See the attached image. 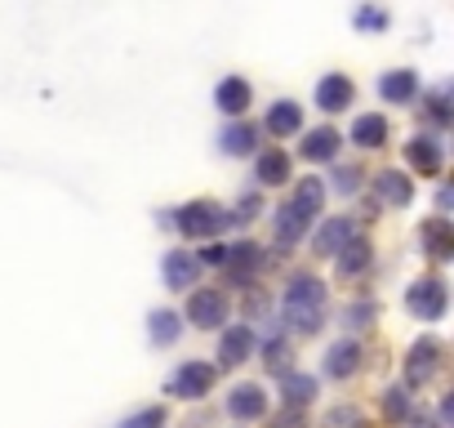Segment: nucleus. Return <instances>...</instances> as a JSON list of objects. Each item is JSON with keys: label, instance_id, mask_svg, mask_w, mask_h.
Returning a JSON list of instances; mask_svg holds the SVG:
<instances>
[{"label": "nucleus", "instance_id": "39448f33", "mask_svg": "<svg viewBox=\"0 0 454 428\" xmlns=\"http://www.w3.org/2000/svg\"><path fill=\"white\" fill-rule=\"evenodd\" d=\"M445 304H450V295H445V286H441L436 277H423V281H414V286L405 290V308H410L414 317H423V321H436V317L445 313Z\"/></svg>", "mask_w": 454, "mask_h": 428}, {"label": "nucleus", "instance_id": "2eb2a0df", "mask_svg": "<svg viewBox=\"0 0 454 428\" xmlns=\"http://www.w3.org/2000/svg\"><path fill=\"white\" fill-rule=\"evenodd\" d=\"M160 273H165V281H169L174 290H187V286H196L200 264H196L187 250H169V255H165V264H160Z\"/></svg>", "mask_w": 454, "mask_h": 428}, {"label": "nucleus", "instance_id": "9b49d317", "mask_svg": "<svg viewBox=\"0 0 454 428\" xmlns=\"http://www.w3.org/2000/svg\"><path fill=\"white\" fill-rule=\"evenodd\" d=\"M250 94H254V90H250L246 76H223L218 90H214V103H218L227 116H241V112L250 107Z\"/></svg>", "mask_w": 454, "mask_h": 428}, {"label": "nucleus", "instance_id": "cd10ccee", "mask_svg": "<svg viewBox=\"0 0 454 428\" xmlns=\"http://www.w3.org/2000/svg\"><path fill=\"white\" fill-rule=\"evenodd\" d=\"M325 428H370L365 415L356 406H330L325 410Z\"/></svg>", "mask_w": 454, "mask_h": 428}, {"label": "nucleus", "instance_id": "b1692460", "mask_svg": "<svg viewBox=\"0 0 454 428\" xmlns=\"http://www.w3.org/2000/svg\"><path fill=\"white\" fill-rule=\"evenodd\" d=\"M352 143H361V147H383V143H387V121H383V116H356V121H352Z\"/></svg>", "mask_w": 454, "mask_h": 428}, {"label": "nucleus", "instance_id": "f8f14e48", "mask_svg": "<svg viewBox=\"0 0 454 428\" xmlns=\"http://www.w3.org/2000/svg\"><path fill=\"white\" fill-rule=\"evenodd\" d=\"M352 81L348 76H339V72H330L321 85H317V107H325V112H343V107H352Z\"/></svg>", "mask_w": 454, "mask_h": 428}, {"label": "nucleus", "instance_id": "c85d7f7f", "mask_svg": "<svg viewBox=\"0 0 454 428\" xmlns=\"http://www.w3.org/2000/svg\"><path fill=\"white\" fill-rule=\"evenodd\" d=\"M290 357H294V353H290V344H286V339H268L263 361H268V370H272V375H281V370L290 375Z\"/></svg>", "mask_w": 454, "mask_h": 428}, {"label": "nucleus", "instance_id": "dca6fc26", "mask_svg": "<svg viewBox=\"0 0 454 428\" xmlns=\"http://www.w3.org/2000/svg\"><path fill=\"white\" fill-rule=\"evenodd\" d=\"M299 125H303V107H299V103H290V99L272 103V112H268V130H272L277 139L299 134Z\"/></svg>", "mask_w": 454, "mask_h": 428}, {"label": "nucleus", "instance_id": "4c0bfd02", "mask_svg": "<svg viewBox=\"0 0 454 428\" xmlns=\"http://www.w3.org/2000/svg\"><path fill=\"white\" fill-rule=\"evenodd\" d=\"M441 205H454V187H445V192H441Z\"/></svg>", "mask_w": 454, "mask_h": 428}, {"label": "nucleus", "instance_id": "393cba45", "mask_svg": "<svg viewBox=\"0 0 454 428\" xmlns=\"http://www.w3.org/2000/svg\"><path fill=\"white\" fill-rule=\"evenodd\" d=\"M259 183H268V187H277V183H286L290 178V156L281 152V147H272V152H263L259 156Z\"/></svg>", "mask_w": 454, "mask_h": 428}, {"label": "nucleus", "instance_id": "ddd939ff", "mask_svg": "<svg viewBox=\"0 0 454 428\" xmlns=\"http://www.w3.org/2000/svg\"><path fill=\"white\" fill-rule=\"evenodd\" d=\"M356 366H361V344L356 339H339L325 353V375L330 379H348V375H356Z\"/></svg>", "mask_w": 454, "mask_h": 428}, {"label": "nucleus", "instance_id": "bb28decb", "mask_svg": "<svg viewBox=\"0 0 454 428\" xmlns=\"http://www.w3.org/2000/svg\"><path fill=\"white\" fill-rule=\"evenodd\" d=\"M223 268H232L237 277H250L259 268V246H250V242L246 246H227V264Z\"/></svg>", "mask_w": 454, "mask_h": 428}, {"label": "nucleus", "instance_id": "f03ea898", "mask_svg": "<svg viewBox=\"0 0 454 428\" xmlns=\"http://www.w3.org/2000/svg\"><path fill=\"white\" fill-rule=\"evenodd\" d=\"M281 313L290 321V330L299 335H317L325 326V286L308 273H299L290 286H286V299H281Z\"/></svg>", "mask_w": 454, "mask_h": 428}, {"label": "nucleus", "instance_id": "6e6552de", "mask_svg": "<svg viewBox=\"0 0 454 428\" xmlns=\"http://www.w3.org/2000/svg\"><path fill=\"white\" fill-rule=\"evenodd\" d=\"M227 410H232V419H263L268 415V392L259 384H237L232 392H227Z\"/></svg>", "mask_w": 454, "mask_h": 428}, {"label": "nucleus", "instance_id": "aec40b11", "mask_svg": "<svg viewBox=\"0 0 454 428\" xmlns=\"http://www.w3.org/2000/svg\"><path fill=\"white\" fill-rule=\"evenodd\" d=\"M339 143H343L339 130H330V125H325V130H312V134L303 139V156H308V161H334V156H339Z\"/></svg>", "mask_w": 454, "mask_h": 428}, {"label": "nucleus", "instance_id": "7ed1b4c3", "mask_svg": "<svg viewBox=\"0 0 454 428\" xmlns=\"http://www.w3.org/2000/svg\"><path fill=\"white\" fill-rule=\"evenodd\" d=\"M174 224H178V233H183V237L214 242L227 224H232V214H227L223 205H214V201H192V205H183V210L174 214Z\"/></svg>", "mask_w": 454, "mask_h": 428}, {"label": "nucleus", "instance_id": "1a4fd4ad", "mask_svg": "<svg viewBox=\"0 0 454 428\" xmlns=\"http://www.w3.org/2000/svg\"><path fill=\"white\" fill-rule=\"evenodd\" d=\"M254 353V330L250 326H227L218 339V366H241Z\"/></svg>", "mask_w": 454, "mask_h": 428}, {"label": "nucleus", "instance_id": "7c9ffc66", "mask_svg": "<svg viewBox=\"0 0 454 428\" xmlns=\"http://www.w3.org/2000/svg\"><path fill=\"white\" fill-rule=\"evenodd\" d=\"M383 415H387V419H405V415H410V397H405V388H392V392L383 397Z\"/></svg>", "mask_w": 454, "mask_h": 428}, {"label": "nucleus", "instance_id": "f3484780", "mask_svg": "<svg viewBox=\"0 0 454 428\" xmlns=\"http://www.w3.org/2000/svg\"><path fill=\"white\" fill-rule=\"evenodd\" d=\"M374 187H379V196H383L387 205H410V196H414V183H410L401 170H383V174L374 178Z\"/></svg>", "mask_w": 454, "mask_h": 428}, {"label": "nucleus", "instance_id": "423d86ee", "mask_svg": "<svg viewBox=\"0 0 454 428\" xmlns=\"http://www.w3.org/2000/svg\"><path fill=\"white\" fill-rule=\"evenodd\" d=\"M214 388V366L209 361H183L174 375H169V392L183 397V401H196Z\"/></svg>", "mask_w": 454, "mask_h": 428}, {"label": "nucleus", "instance_id": "6ab92c4d", "mask_svg": "<svg viewBox=\"0 0 454 428\" xmlns=\"http://www.w3.org/2000/svg\"><path fill=\"white\" fill-rule=\"evenodd\" d=\"M218 143H223L227 156H250L254 143H259V130H254L250 121H246V125H227V130L218 134Z\"/></svg>", "mask_w": 454, "mask_h": 428}, {"label": "nucleus", "instance_id": "5701e85b", "mask_svg": "<svg viewBox=\"0 0 454 428\" xmlns=\"http://www.w3.org/2000/svg\"><path fill=\"white\" fill-rule=\"evenodd\" d=\"M334 259H339V273H343V277H356V273L370 268V242H365V237H352Z\"/></svg>", "mask_w": 454, "mask_h": 428}, {"label": "nucleus", "instance_id": "2f4dec72", "mask_svg": "<svg viewBox=\"0 0 454 428\" xmlns=\"http://www.w3.org/2000/svg\"><path fill=\"white\" fill-rule=\"evenodd\" d=\"M200 264H214V268H223V264H227V246H218V242H205V250H200Z\"/></svg>", "mask_w": 454, "mask_h": 428}, {"label": "nucleus", "instance_id": "4468645a", "mask_svg": "<svg viewBox=\"0 0 454 428\" xmlns=\"http://www.w3.org/2000/svg\"><path fill=\"white\" fill-rule=\"evenodd\" d=\"M419 237H423V250L432 259H454V224L450 219H427Z\"/></svg>", "mask_w": 454, "mask_h": 428}, {"label": "nucleus", "instance_id": "a878e982", "mask_svg": "<svg viewBox=\"0 0 454 428\" xmlns=\"http://www.w3.org/2000/svg\"><path fill=\"white\" fill-rule=\"evenodd\" d=\"M178 330H183V321H178V313H169V308H156L152 321H147V335H152V344H160V348L174 344Z\"/></svg>", "mask_w": 454, "mask_h": 428}, {"label": "nucleus", "instance_id": "4be33fe9", "mask_svg": "<svg viewBox=\"0 0 454 428\" xmlns=\"http://www.w3.org/2000/svg\"><path fill=\"white\" fill-rule=\"evenodd\" d=\"M379 94H383L387 103H410V99L419 94V81H414V72H387V76L379 81Z\"/></svg>", "mask_w": 454, "mask_h": 428}, {"label": "nucleus", "instance_id": "20e7f679", "mask_svg": "<svg viewBox=\"0 0 454 428\" xmlns=\"http://www.w3.org/2000/svg\"><path fill=\"white\" fill-rule=\"evenodd\" d=\"M227 295L218 290V286H209V290H196L192 295V304H187V321L192 326H200V330H218L223 321H227Z\"/></svg>", "mask_w": 454, "mask_h": 428}, {"label": "nucleus", "instance_id": "473e14b6", "mask_svg": "<svg viewBox=\"0 0 454 428\" xmlns=\"http://www.w3.org/2000/svg\"><path fill=\"white\" fill-rule=\"evenodd\" d=\"M272 428H308V419H303V410H290V406H286V410L272 419Z\"/></svg>", "mask_w": 454, "mask_h": 428}, {"label": "nucleus", "instance_id": "c756f323", "mask_svg": "<svg viewBox=\"0 0 454 428\" xmlns=\"http://www.w3.org/2000/svg\"><path fill=\"white\" fill-rule=\"evenodd\" d=\"M121 428H165V410L160 406H143L138 415L121 419Z\"/></svg>", "mask_w": 454, "mask_h": 428}, {"label": "nucleus", "instance_id": "0eeeda50", "mask_svg": "<svg viewBox=\"0 0 454 428\" xmlns=\"http://www.w3.org/2000/svg\"><path fill=\"white\" fill-rule=\"evenodd\" d=\"M436 366H441V344H436V339H419V344L405 353V384H410V388H423V384L436 375Z\"/></svg>", "mask_w": 454, "mask_h": 428}, {"label": "nucleus", "instance_id": "412c9836", "mask_svg": "<svg viewBox=\"0 0 454 428\" xmlns=\"http://www.w3.org/2000/svg\"><path fill=\"white\" fill-rule=\"evenodd\" d=\"M405 156H410V165L419 174H436L441 170V143H432V139H410L405 143Z\"/></svg>", "mask_w": 454, "mask_h": 428}, {"label": "nucleus", "instance_id": "f704fd0d", "mask_svg": "<svg viewBox=\"0 0 454 428\" xmlns=\"http://www.w3.org/2000/svg\"><path fill=\"white\" fill-rule=\"evenodd\" d=\"M441 424L454 428V392H445V401H441Z\"/></svg>", "mask_w": 454, "mask_h": 428}, {"label": "nucleus", "instance_id": "c9c22d12", "mask_svg": "<svg viewBox=\"0 0 454 428\" xmlns=\"http://www.w3.org/2000/svg\"><path fill=\"white\" fill-rule=\"evenodd\" d=\"M432 116H436V121H454V107L441 103V99H432Z\"/></svg>", "mask_w": 454, "mask_h": 428}, {"label": "nucleus", "instance_id": "f257e3e1", "mask_svg": "<svg viewBox=\"0 0 454 428\" xmlns=\"http://www.w3.org/2000/svg\"><path fill=\"white\" fill-rule=\"evenodd\" d=\"M321 205H325V183L321 178H299L294 196L277 214V246L281 250H290V246L303 242V233L312 228V219L321 214Z\"/></svg>", "mask_w": 454, "mask_h": 428}, {"label": "nucleus", "instance_id": "e433bc0d", "mask_svg": "<svg viewBox=\"0 0 454 428\" xmlns=\"http://www.w3.org/2000/svg\"><path fill=\"white\" fill-rule=\"evenodd\" d=\"M356 178H361L356 170H339V187H343V192H356Z\"/></svg>", "mask_w": 454, "mask_h": 428}, {"label": "nucleus", "instance_id": "9d476101", "mask_svg": "<svg viewBox=\"0 0 454 428\" xmlns=\"http://www.w3.org/2000/svg\"><path fill=\"white\" fill-rule=\"evenodd\" d=\"M356 237V228H352V219H325L321 228H317V242H312V250L317 255H325V259H334L348 242Z\"/></svg>", "mask_w": 454, "mask_h": 428}, {"label": "nucleus", "instance_id": "72a5a7b5", "mask_svg": "<svg viewBox=\"0 0 454 428\" xmlns=\"http://www.w3.org/2000/svg\"><path fill=\"white\" fill-rule=\"evenodd\" d=\"M387 23V14H379V10H361L356 14V28H383Z\"/></svg>", "mask_w": 454, "mask_h": 428}, {"label": "nucleus", "instance_id": "a211bd4d", "mask_svg": "<svg viewBox=\"0 0 454 428\" xmlns=\"http://www.w3.org/2000/svg\"><path fill=\"white\" fill-rule=\"evenodd\" d=\"M312 397H317V379H312V375H294V370H290V375L281 379V401H286L290 410H303Z\"/></svg>", "mask_w": 454, "mask_h": 428}]
</instances>
